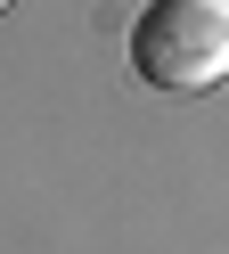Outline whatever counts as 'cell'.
Returning a JSON list of instances; mask_svg holds the SVG:
<instances>
[{"instance_id": "obj_1", "label": "cell", "mask_w": 229, "mask_h": 254, "mask_svg": "<svg viewBox=\"0 0 229 254\" xmlns=\"http://www.w3.org/2000/svg\"><path fill=\"white\" fill-rule=\"evenodd\" d=\"M131 66L156 90L229 82V0H147L131 25Z\"/></svg>"}, {"instance_id": "obj_2", "label": "cell", "mask_w": 229, "mask_h": 254, "mask_svg": "<svg viewBox=\"0 0 229 254\" xmlns=\"http://www.w3.org/2000/svg\"><path fill=\"white\" fill-rule=\"evenodd\" d=\"M0 8H8V0H0Z\"/></svg>"}]
</instances>
